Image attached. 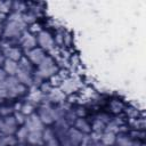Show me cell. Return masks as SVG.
I'll return each mask as SVG.
<instances>
[{"mask_svg":"<svg viewBox=\"0 0 146 146\" xmlns=\"http://www.w3.org/2000/svg\"><path fill=\"white\" fill-rule=\"evenodd\" d=\"M27 58L33 64V65H39L44 58H46V51L43 49H41L40 47H35L31 50H29L27 52Z\"/></svg>","mask_w":146,"mask_h":146,"instance_id":"52a82bcc","label":"cell"},{"mask_svg":"<svg viewBox=\"0 0 146 146\" xmlns=\"http://www.w3.org/2000/svg\"><path fill=\"white\" fill-rule=\"evenodd\" d=\"M100 146H113V145H100Z\"/></svg>","mask_w":146,"mask_h":146,"instance_id":"44dd1931","label":"cell"},{"mask_svg":"<svg viewBox=\"0 0 146 146\" xmlns=\"http://www.w3.org/2000/svg\"><path fill=\"white\" fill-rule=\"evenodd\" d=\"M17 122L13 115L0 117V132H2L6 136H13L17 131Z\"/></svg>","mask_w":146,"mask_h":146,"instance_id":"3957f363","label":"cell"},{"mask_svg":"<svg viewBox=\"0 0 146 146\" xmlns=\"http://www.w3.org/2000/svg\"><path fill=\"white\" fill-rule=\"evenodd\" d=\"M6 78H7L6 72H5L2 68H0V83H1L2 81H5V80H6Z\"/></svg>","mask_w":146,"mask_h":146,"instance_id":"ac0fdd59","label":"cell"},{"mask_svg":"<svg viewBox=\"0 0 146 146\" xmlns=\"http://www.w3.org/2000/svg\"><path fill=\"white\" fill-rule=\"evenodd\" d=\"M16 140L17 143H21V144H25L27 141V136H29V130L26 129L25 125L21 127L16 132Z\"/></svg>","mask_w":146,"mask_h":146,"instance_id":"9a60e30c","label":"cell"},{"mask_svg":"<svg viewBox=\"0 0 146 146\" xmlns=\"http://www.w3.org/2000/svg\"><path fill=\"white\" fill-rule=\"evenodd\" d=\"M56 72H57V66L55 65V62L52 60V58L46 56V58L38 65V71L35 76H38L39 79H44L54 75Z\"/></svg>","mask_w":146,"mask_h":146,"instance_id":"7a4b0ae2","label":"cell"},{"mask_svg":"<svg viewBox=\"0 0 146 146\" xmlns=\"http://www.w3.org/2000/svg\"><path fill=\"white\" fill-rule=\"evenodd\" d=\"M38 116L40 117V120L42 121L43 124H50V123L57 121L58 119H60V116L58 114V111L54 110L51 107H48V106L41 107L39 113H38Z\"/></svg>","mask_w":146,"mask_h":146,"instance_id":"277c9868","label":"cell"},{"mask_svg":"<svg viewBox=\"0 0 146 146\" xmlns=\"http://www.w3.org/2000/svg\"><path fill=\"white\" fill-rule=\"evenodd\" d=\"M24 125L29 131H43V123L35 113H31L26 116Z\"/></svg>","mask_w":146,"mask_h":146,"instance_id":"5b68a950","label":"cell"},{"mask_svg":"<svg viewBox=\"0 0 146 146\" xmlns=\"http://www.w3.org/2000/svg\"><path fill=\"white\" fill-rule=\"evenodd\" d=\"M26 143H29L32 146H43L42 131H29Z\"/></svg>","mask_w":146,"mask_h":146,"instance_id":"30bf717a","label":"cell"},{"mask_svg":"<svg viewBox=\"0 0 146 146\" xmlns=\"http://www.w3.org/2000/svg\"><path fill=\"white\" fill-rule=\"evenodd\" d=\"M36 42L40 46V48L43 49L44 51L46 50H51L54 48V39L47 31H41L39 33Z\"/></svg>","mask_w":146,"mask_h":146,"instance_id":"8992f818","label":"cell"},{"mask_svg":"<svg viewBox=\"0 0 146 146\" xmlns=\"http://www.w3.org/2000/svg\"><path fill=\"white\" fill-rule=\"evenodd\" d=\"M14 146H26V145L25 144H21V143H16Z\"/></svg>","mask_w":146,"mask_h":146,"instance_id":"d6986e66","label":"cell"},{"mask_svg":"<svg viewBox=\"0 0 146 146\" xmlns=\"http://www.w3.org/2000/svg\"><path fill=\"white\" fill-rule=\"evenodd\" d=\"M18 70V63L14 62L11 59H5L3 60V71L6 72L7 75L9 76H15Z\"/></svg>","mask_w":146,"mask_h":146,"instance_id":"7c38bea8","label":"cell"},{"mask_svg":"<svg viewBox=\"0 0 146 146\" xmlns=\"http://www.w3.org/2000/svg\"><path fill=\"white\" fill-rule=\"evenodd\" d=\"M75 129H78V130L81 131L82 133H88V132H90L91 127L89 125V123H88L84 119L79 117V119H76V121H75Z\"/></svg>","mask_w":146,"mask_h":146,"instance_id":"5bb4252c","label":"cell"},{"mask_svg":"<svg viewBox=\"0 0 146 146\" xmlns=\"http://www.w3.org/2000/svg\"><path fill=\"white\" fill-rule=\"evenodd\" d=\"M99 140L102 141V145H114L116 141V135L114 132L105 131L104 133H102Z\"/></svg>","mask_w":146,"mask_h":146,"instance_id":"4fadbf2b","label":"cell"},{"mask_svg":"<svg viewBox=\"0 0 146 146\" xmlns=\"http://www.w3.org/2000/svg\"><path fill=\"white\" fill-rule=\"evenodd\" d=\"M24 26H25V23H24L23 18L11 17L9 23L6 25V27L3 30V35L6 38H10V39L11 38H17L24 31Z\"/></svg>","mask_w":146,"mask_h":146,"instance_id":"6da1fadb","label":"cell"},{"mask_svg":"<svg viewBox=\"0 0 146 146\" xmlns=\"http://www.w3.org/2000/svg\"><path fill=\"white\" fill-rule=\"evenodd\" d=\"M9 7H8V2H0V13L1 14H6L8 11Z\"/></svg>","mask_w":146,"mask_h":146,"instance_id":"e0dca14e","label":"cell"},{"mask_svg":"<svg viewBox=\"0 0 146 146\" xmlns=\"http://www.w3.org/2000/svg\"><path fill=\"white\" fill-rule=\"evenodd\" d=\"M0 59H1V57H0Z\"/></svg>","mask_w":146,"mask_h":146,"instance_id":"7402d4cb","label":"cell"},{"mask_svg":"<svg viewBox=\"0 0 146 146\" xmlns=\"http://www.w3.org/2000/svg\"><path fill=\"white\" fill-rule=\"evenodd\" d=\"M16 79L19 81V83H22L23 86L25 87H29L31 84H33V76H32V73L25 71V70H22L18 67L17 70V73H16Z\"/></svg>","mask_w":146,"mask_h":146,"instance_id":"ba28073f","label":"cell"},{"mask_svg":"<svg viewBox=\"0 0 146 146\" xmlns=\"http://www.w3.org/2000/svg\"><path fill=\"white\" fill-rule=\"evenodd\" d=\"M3 54H5L7 59H11V60L17 62V63L23 57L22 56V51L18 48H16V47H7L5 49V51H3Z\"/></svg>","mask_w":146,"mask_h":146,"instance_id":"8fae6325","label":"cell"},{"mask_svg":"<svg viewBox=\"0 0 146 146\" xmlns=\"http://www.w3.org/2000/svg\"><path fill=\"white\" fill-rule=\"evenodd\" d=\"M3 17H5V15H3V14H1V13H0V22H1V21H2V19H3Z\"/></svg>","mask_w":146,"mask_h":146,"instance_id":"ffe728a7","label":"cell"},{"mask_svg":"<svg viewBox=\"0 0 146 146\" xmlns=\"http://www.w3.org/2000/svg\"><path fill=\"white\" fill-rule=\"evenodd\" d=\"M21 44L25 50L29 51L36 47V38L34 35H32L31 33L25 32L23 34V36L21 38Z\"/></svg>","mask_w":146,"mask_h":146,"instance_id":"9c48e42d","label":"cell"},{"mask_svg":"<svg viewBox=\"0 0 146 146\" xmlns=\"http://www.w3.org/2000/svg\"><path fill=\"white\" fill-rule=\"evenodd\" d=\"M18 67L22 68V70H25V71H27V72H30V73L33 72V64L29 60L27 57H22V58L19 59V62H18Z\"/></svg>","mask_w":146,"mask_h":146,"instance_id":"2e32d148","label":"cell"}]
</instances>
